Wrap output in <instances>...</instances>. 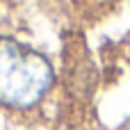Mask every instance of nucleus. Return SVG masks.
Here are the masks:
<instances>
[{"mask_svg": "<svg viewBox=\"0 0 130 130\" xmlns=\"http://www.w3.org/2000/svg\"><path fill=\"white\" fill-rule=\"evenodd\" d=\"M55 66L48 55L16 41L0 37V107L14 114L34 112L53 91Z\"/></svg>", "mask_w": 130, "mask_h": 130, "instance_id": "f257e3e1", "label": "nucleus"}]
</instances>
